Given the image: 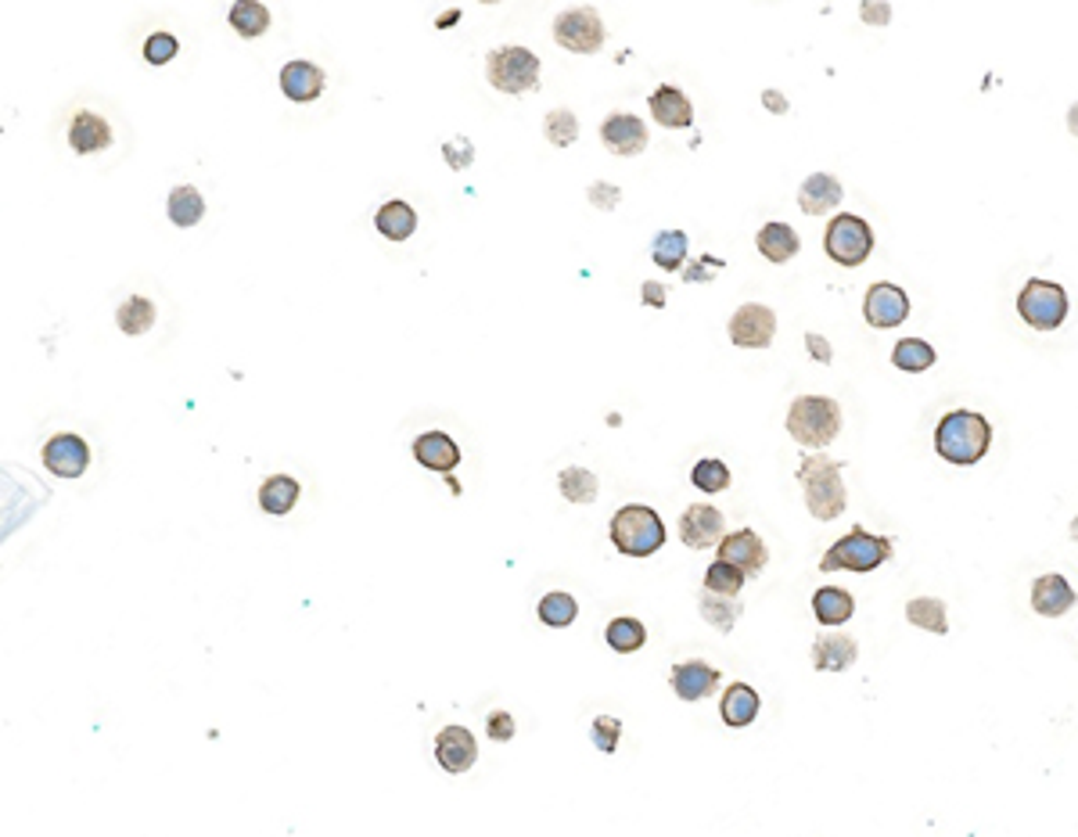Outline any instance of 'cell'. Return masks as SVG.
Segmentation results:
<instances>
[{
    "mask_svg": "<svg viewBox=\"0 0 1078 837\" xmlns=\"http://www.w3.org/2000/svg\"><path fill=\"white\" fill-rule=\"evenodd\" d=\"M988 446H993V425H988V417L974 410H952L935 428L938 457L957 467L978 464L988 453Z\"/></svg>",
    "mask_w": 1078,
    "mask_h": 837,
    "instance_id": "cell-1",
    "label": "cell"
},
{
    "mask_svg": "<svg viewBox=\"0 0 1078 837\" xmlns=\"http://www.w3.org/2000/svg\"><path fill=\"white\" fill-rule=\"evenodd\" d=\"M798 482L805 489V507L816 522H834L845 514L849 492L838 461L824 457V453H809L798 464Z\"/></svg>",
    "mask_w": 1078,
    "mask_h": 837,
    "instance_id": "cell-2",
    "label": "cell"
},
{
    "mask_svg": "<svg viewBox=\"0 0 1078 837\" xmlns=\"http://www.w3.org/2000/svg\"><path fill=\"white\" fill-rule=\"evenodd\" d=\"M787 432L798 446L824 450L841 432V406L830 396H798L787 410Z\"/></svg>",
    "mask_w": 1078,
    "mask_h": 837,
    "instance_id": "cell-3",
    "label": "cell"
},
{
    "mask_svg": "<svg viewBox=\"0 0 1078 837\" xmlns=\"http://www.w3.org/2000/svg\"><path fill=\"white\" fill-rule=\"evenodd\" d=\"M612 543L626 558H651V553H659L665 547V525L643 503H626L612 518Z\"/></svg>",
    "mask_w": 1078,
    "mask_h": 837,
    "instance_id": "cell-4",
    "label": "cell"
},
{
    "mask_svg": "<svg viewBox=\"0 0 1078 837\" xmlns=\"http://www.w3.org/2000/svg\"><path fill=\"white\" fill-rule=\"evenodd\" d=\"M891 547L896 543H891L888 536H874V533H866L863 525H856L849 536H841L838 543L824 553L820 572H874L877 564L891 561V553H896Z\"/></svg>",
    "mask_w": 1078,
    "mask_h": 837,
    "instance_id": "cell-5",
    "label": "cell"
},
{
    "mask_svg": "<svg viewBox=\"0 0 1078 837\" xmlns=\"http://www.w3.org/2000/svg\"><path fill=\"white\" fill-rule=\"evenodd\" d=\"M486 80L504 94H525L540 87V58L529 47H497L486 58Z\"/></svg>",
    "mask_w": 1078,
    "mask_h": 837,
    "instance_id": "cell-6",
    "label": "cell"
},
{
    "mask_svg": "<svg viewBox=\"0 0 1078 837\" xmlns=\"http://www.w3.org/2000/svg\"><path fill=\"white\" fill-rule=\"evenodd\" d=\"M824 249L838 266H863L874 252V230L863 216L841 213L830 219Z\"/></svg>",
    "mask_w": 1078,
    "mask_h": 837,
    "instance_id": "cell-7",
    "label": "cell"
},
{
    "mask_svg": "<svg viewBox=\"0 0 1078 837\" xmlns=\"http://www.w3.org/2000/svg\"><path fill=\"white\" fill-rule=\"evenodd\" d=\"M1018 313L1028 327L1053 331L1064 324V316H1068V295H1064L1061 285H1053V280L1032 277L1018 295Z\"/></svg>",
    "mask_w": 1078,
    "mask_h": 837,
    "instance_id": "cell-8",
    "label": "cell"
},
{
    "mask_svg": "<svg viewBox=\"0 0 1078 837\" xmlns=\"http://www.w3.org/2000/svg\"><path fill=\"white\" fill-rule=\"evenodd\" d=\"M554 40L565 47V51H576V55H597L608 33H604V22L593 8H576V11H565L557 15L554 22Z\"/></svg>",
    "mask_w": 1078,
    "mask_h": 837,
    "instance_id": "cell-9",
    "label": "cell"
},
{
    "mask_svg": "<svg viewBox=\"0 0 1078 837\" xmlns=\"http://www.w3.org/2000/svg\"><path fill=\"white\" fill-rule=\"evenodd\" d=\"M777 338V313L770 306L748 302L730 316V342L737 349H770Z\"/></svg>",
    "mask_w": 1078,
    "mask_h": 837,
    "instance_id": "cell-10",
    "label": "cell"
},
{
    "mask_svg": "<svg viewBox=\"0 0 1078 837\" xmlns=\"http://www.w3.org/2000/svg\"><path fill=\"white\" fill-rule=\"evenodd\" d=\"M44 467L58 478H80L91 467V446L80 435L58 432L44 446Z\"/></svg>",
    "mask_w": 1078,
    "mask_h": 837,
    "instance_id": "cell-11",
    "label": "cell"
},
{
    "mask_svg": "<svg viewBox=\"0 0 1078 837\" xmlns=\"http://www.w3.org/2000/svg\"><path fill=\"white\" fill-rule=\"evenodd\" d=\"M863 316H866V324L870 327H899L902 320L910 316L907 291H902L899 285H888V280H881V285H870V291H866V302H863Z\"/></svg>",
    "mask_w": 1078,
    "mask_h": 837,
    "instance_id": "cell-12",
    "label": "cell"
},
{
    "mask_svg": "<svg viewBox=\"0 0 1078 837\" xmlns=\"http://www.w3.org/2000/svg\"><path fill=\"white\" fill-rule=\"evenodd\" d=\"M723 528H726L723 511L709 507V503H694V507L684 511V518H679V539L690 550H709L723 539Z\"/></svg>",
    "mask_w": 1078,
    "mask_h": 837,
    "instance_id": "cell-13",
    "label": "cell"
},
{
    "mask_svg": "<svg viewBox=\"0 0 1078 837\" xmlns=\"http://www.w3.org/2000/svg\"><path fill=\"white\" fill-rule=\"evenodd\" d=\"M719 558L737 564L745 575H762L766 561H770V550H766L762 536L751 533V528H741V533L719 539Z\"/></svg>",
    "mask_w": 1078,
    "mask_h": 837,
    "instance_id": "cell-14",
    "label": "cell"
},
{
    "mask_svg": "<svg viewBox=\"0 0 1078 837\" xmlns=\"http://www.w3.org/2000/svg\"><path fill=\"white\" fill-rule=\"evenodd\" d=\"M436 758L446 773H467L478 758V744L464 726H446L436 737Z\"/></svg>",
    "mask_w": 1078,
    "mask_h": 837,
    "instance_id": "cell-15",
    "label": "cell"
},
{
    "mask_svg": "<svg viewBox=\"0 0 1078 837\" xmlns=\"http://www.w3.org/2000/svg\"><path fill=\"white\" fill-rule=\"evenodd\" d=\"M601 141L608 144V152L615 155H640L643 147H648V127H643V119L637 116H629V112H615L604 119V127H601Z\"/></svg>",
    "mask_w": 1078,
    "mask_h": 837,
    "instance_id": "cell-16",
    "label": "cell"
},
{
    "mask_svg": "<svg viewBox=\"0 0 1078 837\" xmlns=\"http://www.w3.org/2000/svg\"><path fill=\"white\" fill-rule=\"evenodd\" d=\"M281 91L284 97H292V101H317L320 94H324V69L313 65V61H288V65L281 69Z\"/></svg>",
    "mask_w": 1078,
    "mask_h": 837,
    "instance_id": "cell-17",
    "label": "cell"
},
{
    "mask_svg": "<svg viewBox=\"0 0 1078 837\" xmlns=\"http://www.w3.org/2000/svg\"><path fill=\"white\" fill-rule=\"evenodd\" d=\"M715 686H719V669L701 658L684 661L673 669V691L679 701H701V697H709Z\"/></svg>",
    "mask_w": 1078,
    "mask_h": 837,
    "instance_id": "cell-18",
    "label": "cell"
},
{
    "mask_svg": "<svg viewBox=\"0 0 1078 837\" xmlns=\"http://www.w3.org/2000/svg\"><path fill=\"white\" fill-rule=\"evenodd\" d=\"M1032 608L1043 619H1061L1064 611L1075 608V589L1064 575H1039L1032 586Z\"/></svg>",
    "mask_w": 1078,
    "mask_h": 837,
    "instance_id": "cell-19",
    "label": "cell"
},
{
    "mask_svg": "<svg viewBox=\"0 0 1078 837\" xmlns=\"http://www.w3.org/2000/svg\"><path fill=\"white\" fill-rule=\"evenodd\" d=\"M860 644L845 633H824L813 644V665L820 672H845L849 665H856Z\"/></svg>",
    "mask_w": 1078,
    "mask_h": 837,
    "instance_id": "cell-20",
    "label": "cell"
},
{
    "mask_svg": "<svg viewBox=\"0 0 1078 837\" xmlns=\"http://www.w3.org/2000/svg\"><path fill=\"white\" fill-rule=\"evenodd\" d=\"M111 144V127L108 119H102L97 112H76L72 116V127H69V147L76 155H94V152H105Z\"/></svg>",
    "mask_w": 1078,
    "mask_h": 837,
    "instance_id": "cell-21",
    "label": "cell"
},
{
    "mask_svg": "<svg viewBox=\"0 0 1078 837\" xmlns=\"http://www.w3.org/2000/svg\"><path fill=\"white\" fill-rule=\"evenodd\" d=\"M414 457H417V464H425L428 471L450 475L453 467L461 464V450H457V442L446 432H425L414 442Z\"/></svg>",
    "mask_w": 1078,
    "mask_h": 837,
    "instance_id": "cell-22",
    "label": "cell"
},
{
    "mask_svg": "<svg viewBox=\"0 0 1078 837\" xmlns=\"http://www.w3.org/2000/svg\"><path fill=\"white\" fill-rule=\"evenodd\" d=\"M651 116L662 122L665 130H687L694 122V105L679 87H659L651 94Z\"/></svg>",
    "mask_w": 1078,
    "mask_h": 837,
    "instance_id": "cell-23",
    "label": "cell"
},
{
    "mask_svg": "<svg viewBox=\"0 0 1078 837\" xmlns=\"http://www.w3.org/2000/svg\"><path fill=\"white\" fill-rule=\"evenodd\" d=\"M841 199H845V191H841L838 177H830V174H813L798 191V205H802L805 216L830 213V208L841 205Z\"/></svg>",
    "mask_w": 1078,
    "mask_h": 837,
    "instance_id": "cell-24",
    "label": "cell"
},
{
    "mask_svg": "<svg viewBox=\"0 0 1078 837\" xmlns=\"http://www.w3.org/2000/svg\"><path fill=\"white\" fill-rule=\"evenodd\" d=\"M759 708H762L759 694H755L748 683H734V686H730V691L723 694V705H719V716H723V722L730 726V730H741V726L755 722V716H759Z\"/></svg>",
    "mask_w": 1078,
    "mask_h": 837,
    "instance_id": "cell-25",
    "label": "cell"
},
{
    "mask_svg": "<svg viewBox=\"0 0 1078 837\" xmlns=\"http://www.w3.org/2000/svg\"><path fill=\"white\" fill-rule=\"evenodd\" d=\"M813 614L820 619L824 625H841L856 614V600H852L849 589H838V586H824L813 594Z\"/></svg>",
    "mask_w": 1078,
    "mask_h": 837,
    "instance_id": "cell-26",
    "label": "cell"
},
{
    "mask_svg": "<svg viewBox=\"0 0 1078 837\" xmlns=\"http://www.w3.org/2000/svg\"><path fill=\"white\" fill-rule=\"evenodd\" d=\"M375 227L381 238H389V241H406L411 234L417 230V213H414V205H406V202H386L378 208V216H375Z\"/></svg>",
    "mask_w": 1078,
    "mask_h": 837,
    "instance_id": "cell-27",
    "label": "cell"
},
{
    "mask_svg": "<svg viewBox=\"0 0 1078 837\" xmlns=\"http://www.w3.org/2000/svg\"><path fill=\"white\" fill-rule=\"evenodd\" d=\"M299 482L288 475H274V478H266L263 486H259V507H263L266 514H274V518H281V514H288L295 503H299Z\"/></svg>",
    "mask_w": 1078,
    "mask_h": 837,
    "instance_id": "cell-28",
    "label": "cell"
},
{
    "mask_svg": "<svg viewBox=\"0 0 1078 837\" xmlns=\"http://www.w3.org/2000/svg\"><path fill=\"white\" fill-rule=\"evenodd\" d=\"M755 244H759V252L770 263H787L791 255H798V249H802L798 234L791 230L787 224H766L759 230V238H755Z\"/></svg>",
    "mask_w": 1078,
    "mask_h": 837,
    "instance_id": "cell-29",
    "label": "cell"
},
{
    "mask_svg": "<svg viewBox=\"0 0 1078 837\" xmlns=\"http://www.w3.org/2000/svg\"><path fill=\"white\" fill-rule=\"evenodd\" d=\"M227 19H230L234 33H241L245 40H256V36H263L270 29V11H266V4H259V0H234Z\"/></svg>",
    "mask_w": 1078,
    "mask_h": 837,
    "instance_id": "cell-30",
    "label": "cell"
},
{
    "mask_svg": "<svg viewBox=\"0 0 1078 837\" xmlns=\"http://www.w3.org/2000/svg\"><path fill=\"white\" fill-rule=\"evenodd\" d=\"M166 208H169V219H173V224L188 230V227H194L198 219L205 216V199L191 188V183H183V188H173Z\"/></svg>",
    "mask_w": 1078,
    "mask_h": 837,
    "instance_id": "cell-31",
    "label": "cell"
},
{
    "mask_svg": "<svg viewBox=\"0 0 1078 837\" xmlns=\"http://www.w3.org/2000/svg\"><path fill=\"white\" fill-rule=\"evenodd\" d=\"M741 611H745V608L737 605V597L712 594V589H704V594H701V614H704V622H712L719 633L734 630V622L741 619Z\"/></svg>",
    "mask_w": 1078,
    "mask_h": 837,
    "instance_id": "cell-32",
    "label": "cell"
},
{
    "mask_svg": "<svg viewBox=\"0 0 1078 837\" xmlns=\"http://www.w3.org/2000/svg\"><path fill=\"white\" fill-rule=\"evenodd\" d=\"M651 260L668 274H676L687 263V234L684 230H662L651 244Z\"/></svg>",
    "mask_w": 1078,
    "mask_h": 837,
    "instance_id": "cell-33",
    "label": "cell"
},
{
    "mask_svg": "<svg viewBox=\"0 0 1078 837\" xmlns=\"http://www.w3.org/2000/svg\"><path fill=\"white\" fill-rule=\"evenodd\" d=\"M116 324L122 335H144V331H152V324H155V306L147 302L144 295H130V299L119 306Z\"/></svg>",
    "mask_w": 1078,
    "mask_h": 837,
    "instance_id": "cell-34",
    "label": "cell"
},
{
    "mask_svg": "<svg viewBox=\"0 0 1078 837\" xmlns=\"http://www.w3.org/2000/svg\"><path fill=\"white\" fill-rule=\"evenodd\" d=\"M907 619L921 630L935 633V636H946L949 633V619H946V605L935 597H916L907 605Z\"/></svg>",
    "mask_w": 1078,
    "mask_h": 837,
    "instance_id": "cell-35",
    "label": "cell"
},
{
    "mask_svg": "<svg viewBox=\"0 0 1078 837\" xmlns=\"http://www.w3.org/2000/svg\"><path fill=\"white\" fill-rule=\"evenodd\" d=\"M891 363L907 374H921L927 367H935V349L927 346L924 338H902L896 349H891Z\"/></svg>",
    "mask_w": 1078,
    "mask_h": 837,
    "instance_id": "cell-36",
    "label": "cell"
},
{
    "mask_svg": "<svg viewBox=\"0 0 1078 837\" xmlns=\"http://www.w3.org/2000/svg\"><path fill=\"white\" fill-rule=\"evenodd\" d=\"M604 636H608V647L618 650V655H633V650L648 644V630H643L640 619H615L608 622Z\"/></svg>",
    "mask_w": 1078,
    "mask_h": 837,
    "instance_id": "cell-37",
    "label": "cell"
},
{
    "mask_svg": "<svg viewBox=\"0 0 1078 837\" xmlns=\"http://www.w3.org/2000/svg\"><path fill=\"white\" fill-rule=\"evenodd\" d=\"M557 486H561V497L572 503L597 500V475L587 471V467H565L561 478H557Z\"/></svg>",
    "mask_w": 1078,
    "mask_h": 837,
    "instance_id": "cell-38",
    "label": "cell"
},
{
    "mask_svg": "<svg viewBox=\"0 0 1078 837\" xmlns=\"http://www.w3.org/2000/svg\"><path fill=\"white\" fill-rule=\"evenodd\" d=\"M536 611H540V622L543 625H550V630H565V625L576 622L579 605H576L572 594H547V597L540 600Z\"/></svg>",
    "mask_w": 1078,
    "mask_h": 837,
    "instance_id": "cell-39",
    "label": "cell"
},
{
    "mask_svg": "<svg viewBox=\"0 0 1078 837\" xmlns=\"http://www.w3.org/2000/svg\"><path fill=\"white\" fill-rule=\"evenodd\" d=\"M745 572L737 569V564H730L723 558H715V564L709 572H704V589H712V594H726V597H737L741 594V586H745Z\"/></svg>",
    "mask_w": 1078,
    "mask_h": 837,
    "instance_id": "cell-40",
    "label": "cell"
},
{
    "mask_svg": "<svg viewBox=\"0 0 1078 837\" xmlns=\"http://www.w3.org/2000/svg\"><path fill=\"white\" fill-rule=\"evenodd\" d=\"M543 130H547V141L554 147H572L579 137V119L568 112V108H554L547 122H543Z\"/></svg>",
    "mask_w": 1078,
    "mask_h": 837,
    "instance_id": "cell-41",
    "label": "cell"
},
{
    "mask_svg": "<svg viewBox=\"0 0 1078 837\" xmlns=\"http://www.w3.org/2000/svg\"><path fill=\"white\" fill-rule=\"evenodd\" d=\"M690 482L698 486L701 492H723L730 486V467L723 461H698L690 471Z\"/></svg>",
    "mask_w": 1078,
    "mask_h": 837,
    "instance_id": "cell-42",
    "label": "cell"
},
{
    "mask_svg": "<svg viewBox=\"0 0 1078 837\" xmlns=\"http://www.w3.org/2000/svg\"><path fill=\"white\" fill-rule=\"evenodd\" d=\"M180 51V40L173 33H152L144 40V61L147 65H169Z\"/></svg>",
    "mask_w": 1078,
    "mask_h": 837,
    "instance_id": "cell-43",
    "label": "cell"
},
{
    "mask_svg": "<svg viewBox=\"0 0 1078 837\" xmlns=\"http://www.w3.org/2000/svg\"><path fill=\"white\" fill-rule=\"evenodd\" d=\"M618 737H623V722L612 716H597L593 719V744H597L604 755H612L618 748Z\"/></svg>",
    "mask_w": 1078,
    "mask_h": 837,
    "instance_id": "cell-44",
    "label": "cell"
},
{
    "mask_svg": "<svg viewBox=\"0 0 1078 837\" xmlns=\"http://www.w3.org/2000/svg\"><path fill=\"white\" fill-rule=\"evenodd\" d=\"M618 202H623V191H618L615 188V183H590V205H597V208H604V213H608V208H615Z\"/></svg>",
    "mask_w": 1078,
    "mask_h": 837,
    "instance_id": "cell-45",
    "label": "cell"
},
{
    "mask_svg": "<svg viewBox=\"0 0 1078 837\" xmlns=\"http://www.w3.org/2000/svg\"><path fill=\"white\" fill-rule=\"evenodd\" d=\"M486 733H489V737H493V741H497V744L511 741V737H514V719L507 716V712H493V716H489V722H486Z\"/></svg>",
    "mask_w": 1078,
    "mask_h": 837,
    "instance_id": "cell-46",
    "label": "cell"
},
{
    "mask_svg": "<svg viewBox=\"0 0 1078 837\" xmlns=\"http://www.w3.org/2000/svg\"><path fill=\"white\" fill-rule=\"evenodd\" d=\"M860 15H863L866 26H888V22H891V8L885 4V0H863Z\"/></svg>",
    "mask_w": 1078,
    "mask_h": 837,
    "instance_id": "cell-47",
    "label": "cell"
},
{
    "mask_svg": "<svg viewBox=\"0 0 1078 837\" xmlns=\"http://www.w3.org/2000/svg\"><path fill=\"white\" fill-rule=\"evenodd\" d=\"M442 155L450 158V166H453V169H464V166L471 163V155H475V147H471L464 137H453L450 144L442 147Z\"/></svg>",
    "mask_w": 1078,
    "mask_h": 837,
    "instance_id": "cell-48",
    "label": "cell"
},
{
    "mask_svg": "<svg viewBox=\"0 0 1078 837\" xmlns=\"http://www.w3.org/2000/svg\"><path fill=\"white\" fill-rule=\"evenodd\" d=\"M805 346H809V356H813V360H820V363H830V360H834V352H830L827 338L813 335V331H809V335H805Z\"/></svg>",
    "mask_w": 1078,
    "mask_h": 837,
    "instance_id": "cell-49",
    "label": "cell"
},
{
    "mask_svg": "<svg viewBox=\"0 0 1078 837\" xmlns=\"http://www.w3.org/2000/svg\"><path fill=\"white\" fill-rule=\"evenodd\" d=\"M640 291H643V302H651L654 310H662V306H665V288L659 285V280H648V285H643Z\"/></svg>",
    "mask_w": 1078,
    "mask_h": 837,
    "instance_id": "cell-50",
    "label": "cell"
},
{
    "mask_svg": "<svg viewBox=\"0 0 1078 837\" xmlns=\"http://www.w3.org/2000/svg\"><path fill=\"white\" fill-rule=\"evenodd\" d=\"M762 105L770 108L773 116H784L787 112V101H784V94H780V91H762Z\"/></svg>",
    "mask_w": 1078,
    "mask_h": 837,
    "instance_id": "cell-51",
    "label": "cell"
},
{
    "mask_svg": "<svg viewBox=\"0 0 1078 837\" xmlns=\"http://www.w3.org/2000/svg\"><path fill=\"white\" fill-rule=\"evenodd\" d=\"M1068 130H1071L1075 137H1078V105H1071V108H1068Z\"/></svg>",
    "mask_w": 1078,
    "mask_h": 837,
    "instance_id": "cell-52",
    "label": "cell"
},
{
    "mask_svg": "<svg viewBox=\"0 0 1078 837\" xmlns=\"http://www.w3.org/2000/svg\"><path fill=\"white\" fill-rule=\"evenodd\" d=\"M457 19H461V15H457V11H450V15H442V19H439V26H442V29H446V26H453Z\"/></svg>",
    "mask_w": 1078,
    "mask_h": 837,
    "instance_id": "cell-53",
    "label": "cell"
},
{
    "mask_svg": "<svg viewBox=\"0 0 1078 837\" xmlns=\"http://www.w3.org/2000/svg\"><path fill=\"white\" fill-rule=\"evenodd\" d=\"M482 4H497V0H482Z\"/></svg>",
    "mask_w": 1078,
    "mask_h": 837,
    "instance_id": "cell-54",
    "label": "cell"
}]
</instances>
